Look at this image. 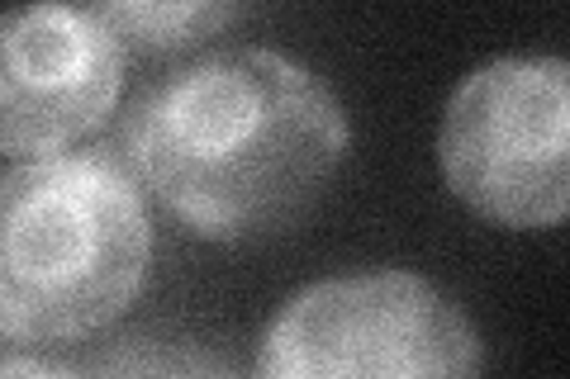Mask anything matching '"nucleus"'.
<instances>
[{"instance_id":"obj_4","label":"nucleus","mask_w":570,"mask_h":379,"mask_svg":"<svg viewBox=\"0 0 570 379\" xmlns=\"http://www.w3.org/2000/svg\"><path fill=\"white\" fill-rule=\"evenodd\" d=\"M438 167L485 223L557 228L570 209V67L561 58L480 62L442 110Z\"/></svg>"},{"instance_id":"obj_8","label":"nucleus","mask_w":570,"mask_h":379,"mask_svg":"<svg viewBox=\"0 0 570 379\" xmlns=\"http://www.w3.org/2000/svg\"><path fill=\"white\" fill-rule=\"evenodd\" d=\"M0 379H81V370L52 366V360L39 356H6L0 360Z\"/></svg>"},{"instance_id":"obj_3","label":"nucleus","mask_w":570,"mask_h":379,"mask_svg":"<svg viewBox=\"0 0 570 379\" xmlns=\"http://www.w3.org/2000/svg\"><path fill=\"white\" fill-rule=\"evenodd\" d=\"M247 379H485V341L419 270H356L285 299Z\"/></svg>"},{"instance_id":"obj_6","label":"nucleus","mask_w":570,"mask_h":379,"mask_svg":"<svg viewBox=\"0 0 570 379\" xmlns=\"http://www.w3.org/2000/svg\"><path fill=\"white\" fill-rule=\"evenodd\" d=\"M105 24L119 33L129 52H186L209 43L214 33L247 20V6H224V0H100L96 6Z\"/></svg>"},{"instance_id":"obj_2","label":"nucleus","mask_w":570,"mask_h":379,"mask_svg":"<svg viewBox=\"0 0 570 379\" xmlns=\"http://www.w3.org/2000/svg\"><path fill=\"white\" fill-rule=\"evenodd\" d=\"M153 266L142 190L115 148L0 171V337L81 341L134 309Z\"/></svg>"},{"instance_id":"obj_5","label":"nucleus","mask_w":570,"mask_h":379,"mask_svg":"<svg viewBox=\"0 0 570 379\" xmlns=\"http://www.w3.org/2000/svg\"><path fill=\"white\" fill-rule=\"evenodd\" d=\"M129 48L96 6L0 10V157L43 161L110 123Z\"/></svg>"},{"instance_id":"obj_7","label":"nucleus","mask_w":570,"mask_h":379,"mask_svg":"<svg viewBox=\"0 0 570 379\" xmlns=\"http://www.w3.org/2000/svg\"><path fill=\"white\" fill-rule=\"evenodd\" d=\"M81 379H243L209 341L181 332H124L81 366Z\"/></svg>"},{"instance_id":"obj_1","label":"nucleus","mask_w":570,"mask_h":379,"mask_svg":"<svg viewBox=\"0 0 570 379\" xmlns=\"http://www.w3.org/2000/svg\"><path fill=\"white\" fill-rule=\"evenodd\" d=\"M352 152V119L314 67L276 48L176 62L129 100L115 157L205 242H262L318 205Z\"/></svg>"}]
</instances>
